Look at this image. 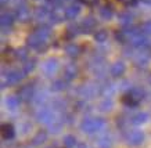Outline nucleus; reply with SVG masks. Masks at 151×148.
Segmentation results:
<instances>
[{"instance_id": "2eb2a0df", "label": "nucleus", "mask_w": 151, "mask_h": 148, "mask_svg": "<svg viewBox=\"0 0 151 148\" xmlns=\"http://www.w3.org/2000/svg\"><path fill=\"white\" fill-rule=\"evenodd\" d=\"M122 101H124L125 105H128V107H136V105L139 104V100H137L136 97H133L130 93H128L126 96H124Z\"/></svg>"}, {"instance_id": "aec40b11", "label": "nucleus", "mask_w": 151, "mask_h": 148, "mask_svg": "<svg viewBox=\"0 0 151 148\" xmlns=\"http://www.w3.org/2000/svg\"><path fill=\"white\" fill-rule=\"evenodd\" d=\"M107 37H108V33L105 32V31H99V32L94 35V39L100 43H104L105 40H107Z\"/></svg>"}, {"instance_id": "f3484780", "label": "nucleus", "mask_w": 151, "mask_h": 148, "mask_svg": "<svg viewBox=\"0 0 151 148\" xmlns=\"http://www.w3.org/2000/svg\"><path fill=\"white\" fill-rule=\"evenodd\" d=\"M64 145H65V148H73L75 145H76V139H75L73 136H71V134L65 136L64 137Z\"/></svg>"}, {"instance_id": "9b49d317", "label": "nucleus", "mask_w": 151, "mask_h": 148, "mask_svg": "<svg viewBox=\"0 0 151 148\" xmlns=\"http://www.w3.org/2000/svg\"><path fill=\"white\" fill-rule=\"evenodd\" d=\"M47 139V133L45 132V130H39L35 136H33L32 139V144L33 145H40V144H43L45 141H46Z\"/></svg>"}, {"instance_id": "20e7f679", "label": "nucleus", "mask_w": 151, "mask_h": 148, "mask_svg": "<svg viewBox=\"0 0 151 148\" xmlns=\"http://www.w3.org/2000/svg\"><path fill=\"white\" fill-rule=\"evenodd\" d=\"M33 97V87L31 84H25L22 87L19 89L18 92V98L21 101H28Z\"/></svg>"}, {"instance_id": "cd10ccee", "label": "nucleus", "mask_w": 151, "mask_h": 148, "mask_svg": "<svg viewBox=\"0 0 151 148\" xmlns=\"http://www.w3.org/2000/svg\"><path fill=\"white\" fill-rule=\"evenodd\" d=\"M150 83H151V76H150Z\"/></svg>"}, {"instance_id": "4be33fe9", "label": "nucleus", "mask_w": 151, "mask_h": 148, "mask_svg": "<svg viewBox=\"0 0 151 148\" xmlns=\"http://www.w3.org/2000/svg\"><path fill=\"white\" fill-rule=\"evenodd\" d=\"M136 62H137V65H139V66H142V65H143V66H146V65H147V62H148V58H147V57L146 56H140V57H139V60L137 61H136Z\"/></svg>"}, {"instance_id": "a878e982", "label": "nucleus", "mask_w": 151, "mask_h": 148, "mask_svg": "<svg viewBox=\"0 0 151 148\" xmlns=\"http://www.w3.org/2000/svg\"><path fill=\"white\" fill-rule=\"evenodd\" d=\"M78 148H90V147H89L87 144H85V143H81V144L78 145Z\"/></svg>"}, {"instance_id": "f8f14e48", "label": "nucleus", "mask_w": 151, "mask_h": 148, "mask_svg": "<svg viewBox=\"0 0 151 148\" xmlns=\"http://www.w3.org/2000/svg\"><path fill=\"white\" fill-rule=\"evenodd\" d=\"M130 43L134 47H144L147 44V40H146V37L142 36V35H134L130 39Z\"/></svg>"}, {"instance_id": "5701e85b", "label": "nucleus", "mask_w": 151, "mask_h": 148, "mask_svg": "<svg viewBox=\"0 0 151 148\" xmlns=\"http://www.w3.org/2000/svg\"><path fill=\"white\" fill-rule=\"evenodd\" d=\"M83 4H86V6H94V4H97L100 0H81Z\"/></svg>"}, {"instance_id": "412c9836", "label": "nucleus", "mask_w": 151, "mask_h": 148, "mask_svg": "<svg viewBox=\"0 0 151 148\" xmlns=\"http://www.w3.org/2000/svg\"><path fill=\"white\" fill-rule=\"evenodd\" d=\"M33 68H35V60L28 61L27 64L24 65V72H25V74H28V72H31V71H33Z\"/></svg>"}, {"instance_id": "423d86ee", "label": "nucleus", "mask_w": 151, "mask_h": 148, "mask_svg": "<svg viewBox=\"0 0 151 148\" xmlns=\"http://www.w3.org/2000/svg\"><path fill=\"white\" fill-rule=\"evenodd\" d=\"M125 71H126V66L122 61H118V62H115L112 66H111V75L115 76V78H118V76H122L125 74Z\"/></svg>"}, {"instance_id": "9d476101", "label": "nucleus", "mask_w": 151, "mask_h": 148, "mask_svg": "<svg viewBox=\"0 0 151 148\" xmlns=\"http://www.w3.org/2000/svg\"><path fill=\"white\" fill-rule=\"evenodd\" d=\"M37 118L40 122H45V123H51L53 122V114H51L50 109H42L37 114Z\"/></svg>"}, {"instance_id": "ddd939ff", "label": "nucleus", "mask_w": 151, "mask_h": 148, "mask_svg": "<svg viewBox=\"0 0 151 148\" xmlns=\"http://www.w3.org/2000/svg\"><path fill=\"white\" fill-rule=\"evenodd\" d=\"M65 51H67V54L69 57H76L81 53V47L78 44H75V43H71V44H68V46L65 47Z\"/></svg>"}, {"instance_id": "6ab92c4d", "label": "nucleus", "mask_w": 151, "mask_h": 148, "mask_svg": "<svg viewBox=\"0 0 151 148\" xmlns=\"http://www.w3.org/2000/svg\"><path fill=\"white\" fill-rule=\"evenodd\" d=\"M129 93L132 94L133 97L137 98L139 101H140V100L143 98V96H144V90H143V89H140V87H134V89H132V90H130Z\"/></svg>"}, {"instance_id": "7ed1b4c3", "label": "nucleus", "mask_w": 151, "mask_h": 148, "mask_svg": "<svg viewBox=\"0 0 151 148\" xmlns=\"http://www.w3.org/2000/svg\"><path fill=\"white\" fill-rule=\"evenodd\" d=\"M126 140H128V143L130 145H140L143 143V140H144V134H143L142 130H133L128 134Z\"/></svg>"}, {"instance_id": "f03ea898", "label": "nucleus", "mask_w": 151, "mask_h": 148, "mask_svg": "<svg viewBox=\"0 0 151 148\" xmlns=\"http://www.w3.org/2000/svg\"><path fill=\"white\" fill-rule=\"evenodd\" d=\"M24 78V74L19 71H10L7 75L3 76V84H15Z\"/></svg>"}, {"instance_id": "a211bd4d", "label": "nucleus", "mask_w": 151, "mask_h": 148, "mask_svg": "<svg viewBox=\"0 0 151 148\" xmlns=\"http://www.w3.org/2000/svg\"><path fill=\"white\" fill-rule=\"evenodd\" d=\"M6 104H7V107H9L10 109H15L19 104V98L18 97H10V98H7Z\"/></svg>"}, {"instance_id": "393cba45", "label": "nucleus", "mask_w": 151, "mask_h": 148, "mask_svg": "<svg viewBox=\"0 0 151 148\" xmlns=\"http://www.w3.org/2000/svg\"><path fill=\"white\" fill-rule=\"evenodd\" d=\"M61 84H63V80H57V82H54V84H53V86H54L53 89H54V90H61V89H64Z\"/></svg>"}, {"instance_id": "4468645a", "label": "nucleus", "mask_w": 151, "mask_h": 148, "mask_svg": "<svg viewBox=\"0 0 151 148\" xmlns=\"http://www.w3.org/2000/svg\"><path fill=\"white\" fill-rule=\"evenodd\" d=\"M147 119H148V115L146 112H140V114H137V115H134L132 118V123L133 125H142V123L147 122Z\"/></svg>"}, {"instance_id": "bb28decb", "label": "nucleus", "mask_w": 151, "mask_h": 148, "mask_svg": "<svg viewBox=\"0 0 151 148\" xmlns=\"http://www.w3.org/2000/svg\"><path fill=\"white\" fill-rule=\"evenodd\" d=\"M144 1H146V3H151V0H144Z\"/></svg>"}, {"instance_id": "6e6552de", "label": "nucleus", "mask_w": 151, "mask_h": 148, "mask_svg": "<svg viewBox=\"0 0 151 148\" xmlns=\"http://www.w3.org/2000/svg\"><path fill=\"white\" fill-rule=\"evenodd\" d=\"M78 75V68L75 66V64H69L65 66L64 69V76L67 80H71V79H73L75 76Z\"/></svg>"}, {"instance_id": "1a4fd4ad", "label": "nucleus", "mask_w": 151, "mask_h": 148, "mask_svg": "<svg viewBox=\"0 0 151 148\" xmlns=\"http://www.w3.org/2000/svg\"><path fill=\"white\" fill-rule=\"evenodd\" d=\"M43 68H45V72H46V74L53 75L55 71H57V68H58V61L53 60V58H51V60H47Z\"/></svg>"}, {"instance_id": "f257e3e1", "label": "nucleus", "mask_w": 151, "mask_h": 148, "mask_svg": "<svg viewBox=\"0 0 151 148\" xmlns=\"http://www.w3.org/2000/svg\"><path fill=\"white\" fill-rule=\"evenodd\" d=\"M103 126H104V120L101 118H89V119L83 120L81 127L86 133H94V132L103 129Z\"/></svg>"}, {"instance_id": "dca6fc26", "label": "nucleus", "mask_w": 151, "mask_h": 148, "mask_svg": "<svg viewBox=\"0 0 151 148\" xmlns=\"http://www.w3.org/2000/svg\"><path fill=\"white\" fill-rule=\"evenodd\" d=\"M97 145H99V148H111V145H112L111 137H108V136L100 137V139L97 140Z\"/></svg>"}, {"instance_id": "b1692460", "label": "nucleus", "mask_w": 151, "mask_h": 148, "mask_svg": "<svg viewBox=\"0 0 151 148\" xmlns=\"http://www.w3.org/2000/svg\"><path fill=\"white\" fill-rule=\"evenodd\" d=\"M118 1H121L122 4H125V6H133L137 0H118Z\"/></svg>"}, {"instance_id": "0eeeda50", "label": "nucleus", "mask_w": 151, "mask_h": 148, "mask_svg": "<svg viewBox=\"0 0 151 148\" xmlns=\"http://www.w3.org/2000/svg\"><path fill=\"white\" fill-rule=\"evenodd\" d=\"M1 137L4 140H10L14 137V127L10 123H4L1 126Z\"/></svg>"}, {"instance_id": "39448f33", "label": "nucleus", "mask_w": 151, "mask_h": 148, "mask_svg": "<svg viewBox=\"0 0 151 148\" xmlns=\"http://www.w3.org/2000/svg\"><path fill=\"white\" fill-rule=\"evenodd\" d=\"M45 39L42 36H39L37 33H35V35H32V36L28 37V44L31 47H33V49H40L43 44H45Z\"/></svg>"}, {"instance_id": "c85d7f7f", "label": "nucleus", "mask_w": 151, "mask_h": 148, "mask_svg": "<svg viewBox=\"0 0 151 148\" xmlns=\"http://www.w3.org/2000/svg\"><path fill=\"white\" fill-rule=\"evenodd\" d=\"M50 148H57V147H50Z\"/></svg>"}]
</instances>
